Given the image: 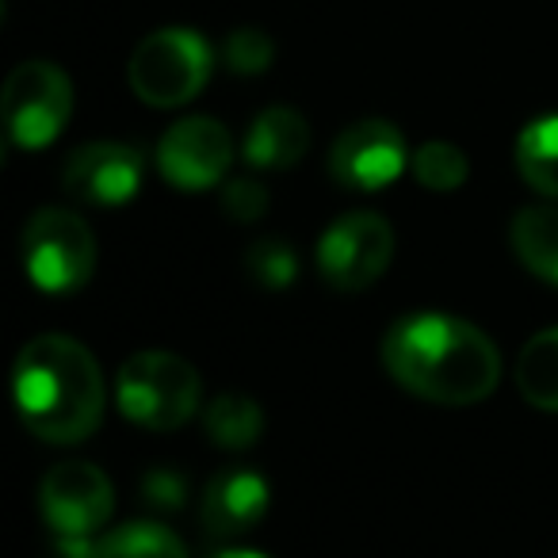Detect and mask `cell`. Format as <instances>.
<instances>
[{"label": "cell", "instance_id": "obj_1", "mask_svg": "<svg viewBox=\"0 0 558 558\" xmlns=\"http://www.w3.org/2000/svg\"><path fill=\"white\" fill-rule=\"evenodd\" d=\"M383 364L410 395L436 405H474L501 383V352L478 326L451 314H405L383 337Z\"/></svg>", "mask_w": 558, "mask_h": 558}, {"label": "cell", "instance_id": "obj_2", "mask_svg": "<svg viewBox=\"0 0 558 558\" xmlns=\"http://www.w3.org/2000/svg\"><path fill=\"white\" fill-rule=\"evenodd\" d=\"M16 405L32 436L47 444H81L104 421V375L96 356L65 333L24 344L12 372Z\"/></svg>", "mask_w": 558, "mask_h": 558}, {"label": "cell", "instance_id": "obj_3", "mask_svg": "<svg viewBox=\"0 0 558 558\" xmlns=\"http://www.w3.org/2000/svg\"><path fill=\"white\" fill-rule=\"evenodd\" d=\"M203 383L184 356L172 352H134L116 375V402L134 425L169 433L199 410Z\"/></svg>", "mask_w": 558, "mask_h": 558}, {"label": "cell", "instance_id": "obj_4", "mask_svg": "<svg viewBox=\"0 0 558 558\" xmlns=\"http://www.w3.org/2000/svg\"><path fill=\"white\" fill-rule=\"evenodd\" d=\"M215 50L192 27H165L138 43L131 54V88L149 108H180L207 88Z\"/></svg>", "mask_w": 558, "mask_h": 558}, {"label": "cell", "instance_id": "obj_5", "mask_svg": "<svg viewBox=\"0 0 558 558\" xmlns=\"http://www.w3.org/2000/svg\"><path fill=\"white\" fill-rule=\"evenodd\" d=\"M24 271L47 295H73L96 271V233L65 207H43L24 226Z\"/></svg>", "mask_w": 558, "mask_h": 558}, {"label": "cell", "instance_id": "obj_6", "mask_svg": "<svg viewBox=\"0 0 558 558\" xmlns=\"http://www.w3.org/2000/svg\"><path fill=\"white\" fill-rule=\"evenodd\" d=\"M73 116V81L54 62H24L4 81V131L20 149H43Z\"/></svg>", "mask_w": 558, "mask_h": 558}, {"label": "cell", "instance_id": "obj_7", "mask_svg": "<svg viewBox=\"0 0 558 558\" xmlns=\"http://www.w3.org/2000/svg\"><path fill=\"white\" fill-rule=\"evenodd\" d=\"M395 256V230L375 210L337 218L318 241V271L337 291H364L387 271Z\"/></svg>", "mask_w": 558, "mask_h": 558}, {"label": "cell", "instance_id": "obj_8", "mask_svg": "<svg viewBox=\"0 0 558 558\" xmlns=\"http://www.w3.org/2000/svg\"><path fill=\"white\" fill-rule=\"evenodd\" d=\"M233 165V138L226 123L192 116L172 123L157 142V172L180 192H207Z\"/></svg>", "mask_w": 558, "mask_h": 558}, {"label": "cell", "instance_id": "obj_9", "mask_svg": "<svg viewBox=\"0 0 558 558\" xmlns=\"http://www.w3.org/2000/svg\"><path fill=\"white\" fill-rule=\"evenodd\" d=\"M39 505L58 539H93L116 509V489L100 466L62 463L43 478Z\"/></svg>", "mask_w": 558, "mask_h": 558}, {"label": "cell", "instance_id": "obj_10", "mask_svg": "<svg viewBox=\"0 0 558 558\" xmlns=\"http://www.w3.org/2000/svg\"><path fill=\"white\" fill-rule=\"evenodd\" d=\"M405 165H410L405 138L387 119H360V123H352L333 142V154H329V172L349 192H383V187L402 177Z\"/></svg>", "mask_w": 558, "mask_h": 558}, {"label": "cell", "instance_id": "obj_11", "mask_svg": "<svg viewBox=\"0 0 558 558\" xmlns=\"http://www.w3.org/2000/svg\"><path fill=\"white\" fill-rule=\"evenodd\" d=\"M142 180H146V157L131 142H88L65 157L62 169L65 192L96 207L131 203Z\"/></svg>", "mask_w": 558, "mask_h": 558}, {"label": "cell", "instance_id": "obj_12", "mask_svg": "<svg viewBox=\"0 0 558 558\" xmlns=\"http://www.w3.org/2000/svg\"><path fill=\"white\" fill-rule=\"evenodd\" d=\"M268 512V482L256 471L233 466L207 482L203 494V527L215 539H233V535H248Z\"/></svg>", "mask_w": 558, "mask_h": 558}, {"label": "cell", "instance_id": "obj_13", "mask_svg": "<svg viewBox=\"0 0 558 558\" xmlns=\"http://www.w3.org/2000/svg\"><path fill=\"white\" fill-rule=\"evenodd\" d=\"M306 149H311V123L295 108H288V104H276V108H264L253 119L241 154H245V161L253 169L283 172L295 169Z\"/></svg>", "mask_w": 558, "mask_h": 558}, {"label": "cell", "instance_id": "obj_14", "mask_svg": "<svg viewBox=\"0 0 558 558\" xmlns=\"http://www.w3.org/2000/svg\"><path fill=\"white\" fill-rule=\"evenodd\" d=\"M512 253L532 276L558 288V207H524L512 218Z\"/></svg>", "mask_w": 558, "mask_h": 558}, {"label": "cell", "instance_id": "obj_15", "mask_svg": "<svg viewBox=\"0 0 558 558\" xmlns=\"http://www.w3.org/2000/svg\"><path fill=\"white\" fill-rule=\"evenodd\" d=\"M517 390L535 410L558 413V326L535 333L532 341L520 349Z\"/></svg>", "mask_w": 558, "mask_h": 558}, {"label": "cell", "instance_id": "obj_16", "mask_svg": "<svg viewBox=\"0 0 558 558\" xmlns=\"http://www.w3.org/2000/svg\"><path fill=\"white\" fill-rule=\"evenodd\" d=\"M203 433L215 448L245 451L260 440L264 413L253 398L245 395H218L210 405H203Z\"/></svg>", "mask_w": 558, "mask_h": 558}, {"label": "cell", "instance_id": "obj_17", "mask_svg": "<svg viewBox=\"0 0 558 558\" xmlns=\"http://www.w3.org/2000/svg\"><path fill=\"white\" fill-rule=\"evenodd\" d=\"M517 169L539 195L558 199V116H543L520 131Z\"/></svg>", "mask_w": 558, "mask_h": 558}, {"label": "cell", "instance_id": "obj_18", "mask_svg": "<svg viewBox=\"0 0 558 558\" xmlns=\"http://www.w3.org/2000/svg\"><path fill=\"white\" fill-rule=\"evenodd\" d=\"M410 169L417 177L421 187L428 192H456V187L466 184L471 177V165H466V154L448 142H428L417 154L410 157Z\"/></svg>", "mask_w": 558, "mask_h": 558}, {"label": "cell", "instance_id": "obj_19", "mask_svg": "<svg viewBox=\"0 0 558 558\" xmlns=\"http://www.w3.org/2000/svg\"><path fill=\"white\" fill-rule=\"evenodd\" d=\"M96 555H184V539L172 535V527L149 524V520H134L104 539H96Z\"/></svg>", "mask_w": 558, "mask_h": 558}, {"label": "cell", "instance_id": "obj_20", "mask_svg": "<svg viewBox=\"0 0 558 558\" xmlns=\"http://www.w3.org/2000/svg\"><path fill=\"white\" fill-rule=\"evenodd\" d=\"M245 271L253 276V283H260L264 291H288L299 276V256L288 241L279 238H260L248 245L245 253Z\"/></svg>", "mask_w": 558, "mask_h": 558}, {"label": "cell", "instance_id": "obj_21", "mask_svg": "<svg viewBox=\"0 0 558 558\" xmlns=\"http://www.w3.org/2000/svg\"><path fill=\"white\" fill-rule=\"evenodd\" d=\"M276 58V43L256 27H238L222 43V65L238 77H260Z\"/></svg>", "mask_w": 558, "mask_h": 558}, {"label": "cell", "instance_id": "obj_22", "mask_svg": "<svg viewBox=\"0 0 558 558\" xmlns=\"http://www.w3.org/2000/svg\"><path fill=\"white\" fill-rule=\"evenodd\" d=\"M218 203H222V215L230 222H256V218L268 215V187L248 177L230 180L222 187V195H218Z\"/></svg>", "mask_w": 558, "mask_h": 558}, {"label": "cell", "instance_id": "obj_23", "mask_svg": "<svg viewBox=\"0 0 558 558\" xmlns=\"http://www.w3.org/2000/svg\"><path fill=\"white\" fill-rule=\"evenodd\" d=\"M187 497V478L180 471H172V466H154V471L142 478V501L149 505V509H180Z\"/></svg>", "mask_w": 558, "mask_h": 558}]
</instances>
